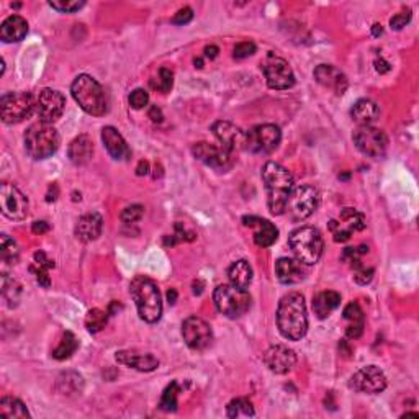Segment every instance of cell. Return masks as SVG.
<instances>
[{"label": "cell", "instance_id": "33", "mask_svg": "<svg viewBox=\"0 0 419 419\" xmlns=\"http://www.w3.org/2000/svg\"><path fill=\"white\" fill-rule=\"evenodd\" d=\"M0 415L10 419L30 418L27 406H25L18 398H13V397H4L2 400H0Z\"/></svg>", "mask_w": 419, "mask_h": 419}, {"label": "cell", "instance_id": "16", "mask_svg": "<svg viewBox=\"0 0 419 419\" xmlns=\"http://www.w3.org/2000/svg\"><path fill=\"white\" fill-rule=\"evenodd\" d=\"M0 203L2 213L15 221H22L28 217V198L12 183L4 182L0 186Z\"/></svg>", "mask_w": 419, "mask_h": 419}, {"label": "cell", "instance_id": "34", "mask_svg": "<svg viewBox=\"0 0 419 419\" xmlns=\"http://www.w3.org/2000/svg\"><path fill=\"white\" fill-rule=\"evenodd\" d=\"M77 347H79L77 337L74 336L72 333L66 331L63 334V339L61 342H59V346L53 351V357L58 359V361H66V359L71 357L72 354L77 351Z\"/></svg>", "mask_w": 419, "mask_h": 419}, {"label": "cell", "instance_id": "29", "mask_svg": "<svg viewBox=\"0 0 419 419\" xmlns=\"http://www.w3.org/2000/svg\"><path fill=\"white\" fill-rule=\"evenodd\" d=\"M351 117L354 122L361 127H370L375 120L380 117V108L375 102L368 101V98H361L354 103L351 110Z\"/></svg>", "mask_w": 419, "mask_h": 419}, {"label": "cell", "instance_id": "25", "mask_svg": "<svg viewBox=\"0 0 419 419\" xmlns=\"http://www.w3.org/2000/svg\"><path fill=\"white\" fill-rule=\"evenodd\" d=\"M102 226H103V219L101 214L87 213L79 218L74 231H76L77 239H81L84 243H91V241H96V239L101 236Z\"/></svg>", "mask_w": 419, "mask_h": 419}, {"label": "cell", "instance_id": "7", "mask_svg": "<svg viewBox=\"0 0 419 419\" xmlns=\"http://www.w3.org/2000/svg\"><path fill=\"white\" fill-rule=\"evenodd\" d=\"M213 300L219 313L233 319L241 318L251 308V295L244 288H239L233 283L217 287L213 293Z\"/></svg>", "mask_w": 419, "mask_h": 419}, {"label": "cell", "instance_id": "15", "mask_svg": "<svg viewBox=\"0 0 419 419\" xmlns=\"http://www.w3.org/2000/svg\"><path fill=\"white\" fill-rule=\"evenodd\" d=\"M183 341L193 351H205L213 341V331L207 321L198 316H191L182 323Z\"/></svg>", "mask_w": 419, "mask_h": 419}, {"label": "cell", "instance_id": "30", "mask_svg": "<svg viewBox=\"0 0 419 419\" xmlns=\"http://www.w3.org/2000/svg\"><path fill=\"white\" fill-rule=\"evenodd\" d=\"M339 305H341V295L333 290L321 292L313 298V310L319 319L328 318Z\"/></svg>", "mask_w": 419, "mask_h": 419}, {"label": "cell", "instance_id": "55", "mask_svg": "<svg viewBox=\"0 0 419 419\" xmlns=\"http://www.w3.org/2000/svg\"><path fill=\"white\" fill-rule=\"evenodd\" d=\"M382 33H383L382 25H378V23L373 25V27H372V34H373V37H380Z\"/></svg>", "mask_w": 419, "mask_h": 419}, {"label": "cell", "instance_id": "28", "mask_svg": "<svg viewBox=\"0 0 419 419\" xmlns=\"http://www.w3.org/2000/svg\"><path fill=\"white\" fill-rule=\"evenodd\" d=\"M69 159L76 166H86L94 156V143L87 134H81L76 139H72L67 148Z\"/></svg>", "mask_w": 419, "mask_h": 419}, {"label": "cell", "instance_id": "13", "mask_svg": "<svg viewBox=\"0 0 419 419\" xmlns=\"http://www.w3.org/2000/svg\"><path fill=\"white\" fill-rule=\"evenodd\" d=\"M354 143L359 151L370 157H380L385 154L388 146V138L383 129L375 127H359L354 131Z\"/></svg>", "mask_w": 419, "mask_h": 419}, {"label": "cell", "instance_id": "35", "mask_svg": "<svg viewBox=\"0 0 419 419\" xmlns=\"http://www.w3.org/2000/svg\"><path fill=\"white\" fill-rule=\"evenodd\" d=\"M20 257V249L18 244L13 241L8 234H2L0 236V259H2L4 264H17Z\"/></svg>", "mask_w": 419, "mask_h": 419}, {"label": "cell", "instance_id": "43", "mask_svg": "<svg viewBox=\"0 0 419 419\" xmlns=\"http://www.w3.org/2000/svg\"><path fill=\"white\" fill-rule=\"evenodd\" d=\"M143 214H144V208L141 205L127 207L122 212V221L127 224H134V223L141 221Z\"/></svg>", "mask_w": 419, "mask_h": 419}, {"label": "cell", "instance_id": "8", "mask_svg": "<svg viewBox=\"0 0 419 419\" xmlns=\"http://www.w3.org/2000/svg\"><path fill=\"white\" fill-rule=\"evenodd\" d=\"M319 205V193L311 186H300L293 188L288 198L285 212L290 214L293 221H303L316 212Z\"/></svg>", "mask_w": 419, "mask_h": 419}, {"label": "cell", "instance_id": "18", "mask_svg": "<svg viewBox=\"0 0 419 419\" xmlns=\"http://www.w3.org/2000/svg\"><path fill=\"white\" fill-rule=\"evenodd\" d=\"M212 131L221 144V148L226 149L228 153L233 154L246 146V131H243L236 124L229 122H217L212 127Z\"/></svg>", "mask_w": 419, "mask_h": 419}, {"label": "cell", "instance_id": "26", "mask_svg": "<svg viewBox=\"0 0 419 419\" xmlns=\"http://www.w3.org/2000/svg\"><path fill=\"white\" fill-rule=\"evenodd\" d=\"M277 278L285 285H293V283H300L305 278V271H303L302 264L297 259L282 257L276 264Z\"/></svg>", "mask_w": 419, "mask_h": 419}, {"label": "cell", "instance_id": "19", "mask_svg": "<svg viewBox=\"0 0 419 419\" xmlns=\"http://www.w3.org/2000/svg\"><path fill=\"white\" fill-rule=\"evenodd\" d=\"M193 156H195L198 161H202L207 166L213 169H219V171H224L231 166V153H228L226 149L221 146H214V144L210 143H197L195 146L192 148Z\"/></svg>", "mask_w": 419, "mask_h": 419}, {"label": "cell", "instance_id": "50", "mask_svg": "<svg viewBox=\"0 0 419 419\" xmlns=\"http://www.w3.org/2000/svg\"><path fill=\"white\" fill-rule=\"evenodd\" d=\"M32 231L34 234H39V236H41V234L49 231V224L46 221H34L32 226Z\"/></svg>", "mask_w": 419, "mask_h": 419}, {"label": "cell", "instance_id": "2", "mask_svg": "<svg viewBox=\"0 0 419 419\" xmlns=\"http://www.w3.org/2000/svg\"><path fill=\"white\" fill-rule=\"evenodd\" d=\"M262 181L267 192V207L272 214L285 212L287 202L292 195L293 176L292 172L278 162H267L262 169Z\"/></svg>", "mask_w": 419, "mask_h": 419}, {"label": "cell", "instance_id": "51", "mask_svg": "<svg viewBox=\"0 0 419 419\" xmlns=\"http://www.w3.org/2000/svg\"><path fill=\"white\" fill-rule=\"evenodd\" d=\"M375 69H377V72L385 74V72L390 71V64H388L383 58H380V59H377V61H375Z\"/></svg>", "mask_w": 419, "mask_h": 419}, {"label": "cell", "instance_id": "1", "mask_svg": "<svg viewBox=\"0 0 419 419\" xmlns=\"http://www.w3.org/2000/svg\"><path fill=\"white\" fill-rule=\"evenodd\" d=\"M278 331L285 339L300 341L308 331V313L302 293L292 292L278 303L277 311Z\"/></svg>", "mask_w": 419, "mask_h": 419}, {"label": "cell", "instance_id": "4", "mask_svg": "<svg viewBox=\"0 0 419 419\" xmlns=\"http://www.w3.org/2000/svg\"><path fill=\"white\" fill-rule=\"evenodd\" d=\"M71 94L79 107L92 117H102L107 113L108 102L103 87L87 74L76 77L71 86Z\"/></svg>", "mask_w": 419, "mask_h": 419}, {"label": "cell", "instance_id": "39", "mask_svg": "<svg viewBox=\"0 0 419 419\" xmlns=\"http://www.w3.org/2000/svg\"><path fill=\"white\" fill-rule=\"evenodd\" d=\"M149 84H151V87L154 89V91H157L161 94H167L174 86V74H172V71H169L167 67H162L161 71H159L157 76L153 77L151 81H149Z\"/></svg>", "mask_w": 419, "mask_h": 419}, {"label": "cell", "instance_id": "56", "mask_svg": "<svg viewBox=\"0 0 419 419\" xmlns=\"http://www.w3.org/2000/svg\"><path fill=\"white\" fill-rule=\"evenodd\" d=\"M167 300H169V303H171V305H174V303H176V300H177V292L176 290H169L167 292Z\"/></svg>", "mask_w": 419, "mask_h": 419}, {"label": "cell", "instance_id": "10", "mask_svg": "<svg viewBox=\"0 0 419 419\" xmlns=\"http://www.w3.org/2000/svg\"><path fill=\"white\" fill-rule=\"evenodd\" d=\"M282 141V131L276 124H259L246 131V146L244 149L256 154H267L276 151Z\"/></svg>", "mask_w": 419, "mask_h": 419}, {"label": "cell", "instance_id": "53", "mask_svg": "<svg viewBox=\"0 0 419 419\" xmlns=\"http://www.w3.org/2000/svg\"><path fill=\"white\" fill-rule=\"evenodd\" d=\"M149 172V162L148 161H141L138 164L136 167V174L138 176H146V174Z\"/></svg>", "mask_w": 419, "mask_h": 419}, {"label": "cell", "instance_id": "42", "mask_svg": "<svg viewBox=\"0 0 419 419\" xmlns=\"http://www.w3.org/2000/svg\"><path fill=\"white\" fill-rule=\"evenodd\" d=\"M352 267H354V281H356L359 285H367V283L373 278V269L366 267L361 261L352 262Z\"/></svg>", "mask_w": 419, "mask_h": 419}, {"label": "cell", "instance_id": "22", "mask_svg": "<svg viewBox=\"0 0 419 419\" xmlns=\"http://www.w3.org/2000/svg\"><path fill=\"white\" fill-rule=\"evenodd\" d=\"M314 79L323 87L331 89L333 92H336L337 96H342L347 91L346 74L339 71L337 67L331 66V64H321V66L314 69Z\"/></svg>", "mask_w": 419, "mask_h": 419}, {"label": "cell", "instance_id": "12", "mask_svg": "<svg viewBox=\"0 0 419 419\" xmlns=\"http://www.w3.org/2000/svg\"><path fill=\"white\" fill-rule=\"evenodd\" d=\"M264 74H266L267 86L276 91H287L295 86V74H293L290 64L283 58L269 54L267 61L264 63Z\"/></svg>", "mask_w": 419, "mask_h": 419}, {"label": "cell", "instance_id": "14", "mask_svg": "<svg viewBox=\"0 0 419 419\" xmlns=\"http://www.w3.org/2000/svg\"><path fill=\"white\" fill-rule=\"evenodd\" d=\"M37 113L43 123H54L56 120L61 118L66 108V98L61 92L54 91V89H43L39 91L37 101Z\"/></svg>", "mask_w": 419, "mask_h": 419}, {"label": "cell", "instance_id": "5", "mask_svg": "<svg viewBox=\"0 0 419 419\" xmlns=\"http://www.w3.org/2000/svg\"><path fill=\"white\" fill-rule=\"evenodd\" d=\"M288 244H290V249L297 261L305 264V266H313L323 256V236L319 229L313 226L295 229L288 238Z\"/></svg>", "mask_w": 419, "mask_h": 419}, {"label": "cell", "instance_id": "9", "mask_svg": "<svg viewBox=\"0 0 419 419\" xmlns=\"http://www.w3.org/2000/svg\"><path fill=\"white\" fill-rule=\"evenodd\" d=\"M37 107L33 97L25 92H12L5 94L0 98V113H2V122L7 124L20 123L25 118L32 115L33 108Z\"/></svg>", "mask_w": 419, "mask_h": 419}, {"label": "cell", "instance_id": "20", "mask_svg": "<svg viewBox=\"0 0 419 419\" xmlns=\"http://www.w3.org/2000/svg\"><path fill=\"white\" fill-rule=\"evenodd\" d=\"M264 363L277 375H285L295 367L297 354L285 346H272L264 354Z\"/></svg>", "mask_w": 419, "mask_h": 419}, {"label": "cell", "instance_id": "45", "mask_svg": "<svg viewBox=\"0 0 419 419\" xmlns=\"http://www.w3.org/2000/svg\"><path fill=\"white\" fill-rule=\"evenodd\" d=\"M254 53H256V44L251 41H243L234 46L233 56L236 59H246L249 56H252Z\"/></svg>", "mask_w": 419, "mask_h": 419}, {"label": "cell", "instance_id": "23", "mask_svg": "<svg viewBox=\"0 0 419 419\" xmlns=\"http://www.w3.org/2000/svg\"><path fill=\"white\" fill-rule=\"evenodd\" d=\"M102 141L105 149L115 161H127L131 156V151H129L124 138L113 127H105L102 129Z\"/></svg>", "mask_w": 419, "mask_h": 419}, {"label": "cell", "instance_id": "48", "mask_svg": "<svg viewBox=\"0 0 419 419\" xmlns=\"http://www.w3.org/2000/svg\"><path fill=\"white\" fill-rule=\"evenodd\" d=\"M32 271L34 272V276H37V281L39 285L44 288H48L49 285H51V281H49V276H48V269L37 266V269L32 267Z\"/></svg>", "mask_w": 419, "mask_h": 419}, {"label": "cell", "instance_id": "52", "mask_svg": "<svg viewBox=\"0 0 419 419\" xmlns=\"http://www.w3.org/2000/svg\"><path fill=\"white\" fill-rule=\"evenodd\" d=\"M149 118L153 120V122H162V112L159 110L157 107H151V110H149Z\"/></svg>", "mask_w": 419, "mask_h": 419}, {"label": "cell", "instance_id": "37", "mask_svg": "<svg viewBox=\"0 0 419 419\" xmlns=\"http://www.w3.org/2000/svg\"><path fill=\"white\" fill-rule=\"evenodd\" d=\"M229 418H252L256 415L252 403L247 398H236L226 408Z\"/></svg>", "mask_w": 419, "mask_h": 419}, {"label": "cell", "instance_id": "21", "mask_svg": "<svg viewBox=\"0 0 419 419\" xmlns=\"http://www.w3.org/2000/svg\"><path fill=\"white\" fill-rule=\"evenodd\" d=\"M243 223L244 226L254 229V243H256L259 247H269L277 241L278 229L273 226L269 219L259 217H244Z\"/></svg>", "mask_w": 419, "mask_h": 419}, {"label": "cell", "instance_id": "27", "mask_svg": "<svg viewBox=\"0 0 419 419\" xmlns=\"http://www.w3.org/2000/svg\"><path fill=\"white\" fill-rule=\"evenodd\" d=\"M28 33V23L27 20L20 15H12L7 20H4L2 27H0V38L4 43H18L27 37Z\"/></svg>", "mask_w": 419, "mask_h": 419}, {"label": "cell", "instance_id": "41", "mask_svg": "<svg viewBox=\"0 0 419 419\" xmlns=\"http://www.w3.org/2000/svg\"><path fill=\"white\" fill-rule=\"evenodd\" d=\"M84 5H86L84 0H51L49 2V7H53L61 13H74L81 10Z\"/></svg>", "mask_w": 419, "mask_h": 419}, {"label": "cell", "instance_id": "38", "mask_svg": "<svg viewBox=\"0 0 419 419\" xmlns=\"http://www.w3.org/2000/svg\"><path fill=\"white\" fill-rule=\"evenodd\" d=\"M179 393H181V388H179V383L177 382H172L171 385H167L166 390H164L162 397H161V403H159V408H161L162 411H167V413H172L177 410L179 406Z\"/></svg>", "mask_w": 419, "mask_h": 419}, {"label": "cell", "instance_id": "6", "mask_svg": "<svg viewBox=\"0 0 419 419\" xmlns=\"http://www.w3.org/2000/svg\"><path fill=\"white\" fill-rule=\"evenodd\" d=\"M61 138L49 123H34L25 133V148L30 157L48 159L58 151Z\"/></svg>", "mask_w": 419, "mask_h": 419}, {"label": "cell", "instance_id": "40", "mask_svg": "<svg viewBox=\"0 0 419 419\" xmlns=\"http://www.w3.org/2000/svg\"><path fill=\"white\" fill-rule=\"evenodd\" d=\"M107 319H108V313H105L102 310H91L86 316V326L91 333H98L107 326Z\"/></svg>", "mask_w": 419, "mask_h": 419}, {"label": "cell", "instance_id": "32", "mask_svg": "<svg viewBox=\"0 0 419 419\" xmlns=\"http://www.w3.org/2000/svg\"><path fill=\"white\" fill-rule=\"evenodd\" d=\"M344 318L349 321V326L346 329L347 337H361L363 333V311L362 308L359 307V303H349V305L344 308Z\"/></svg>", "mask_w": 419, "mask_h": 419}, {"label": "cell", "instance_id": "54", "mask_svg": "<svg viewBox=\"0 0 419 419\" xmlns=\"http://www.w3.org/2000/svg\"><path fill=\"white\" fill-rule=\"evenodd\" d=\"M218 53H219L218 46H213V44H212V46H207V48H205V56L210 58V59H214V58H217V56H218Z\"/></svg>", "mask_w": 419, "mask_h": 419}, {"label": "cell", "instance_id": "24", "mask_svg": "<svg viewBox=\"0 0 419 419\" xmlns=\"http://www.w3.org/2000/svg\"><path fill=\"white\" fill-rule=\"evenodd\" d=\"M117 359L118 363L122 366H127L129 368H134V370L139 372H153L159 367V361L151 354H139L134 351H120L117 352Z\"/></svg>", "mask_w": 419, "mask_h": 419}, {"label": "cell", "instance_id": "49", "mask_svg": "<svg viewBox=\"0 0 419 419\" xmlns=\"http://www.w3.org/2000/svg\"><path fill=\"white\" fill-rule=\"evenodd\" d=\"M34 264H37L38 267H44V269H51L54 267V261L46 257V254L44 252H37L34 254Z\"/></svg>", "mask_w": 419, "mask_h": 419}, {"label": "cell", "instance_id": "11", "mask_svg": "<svg viewBox=\"0 0 419 419\" xmlns=\"http://www.w3.org/2000/svg\"><path fill=\"white\" fill-rule=\"evenodd\" d=\"M363 228H366V218L354 208H344L337 218L329 221V231L336 243L349 241L354 233L362 231Z\"/></svg>", "mask_w": 419, "mask_h": 419}, {"label": "cell", "instance_id": "31", "mask_svg": "<svg viewBox=\"0 0 419 419\" xmlns=\"http://www.w3.org/2000/svg\"><path fill=\"white\" fill-rule=\"evenodd\" d=\"M228 278L233 285L246 290L252 282V267L249 266V262L244 261V259L233 262L228 269Z\"/></svg>", "mask_w": 419, "mask_h": 419}, {"label": "cell", "instance_id": "3", "mask_svg": "<svg viewBox=\"0 0 419 419\" xmlns=\"http://www.w3.org/2000/svg\"><path fill=\"white\" fill-rule=\"evenodd\" d=\"M129 292H131V297L138 308V314L143 321L153 324L161 319L162 300L154 281L144 276L134 277L131 285H129Z\"/></svg>", "mask_w": 419, "mask_h": 419}, {"label": "cell", "instance_id": "17", "mask_svg": "<svg viewBox=\"0 0 419 419\" xmlns=\"http://www.w3.org/2000/svg\"><path fill=\"white\" fill-rule=\"evenodd\" d=\"M351 387L356 392L377 395L387 388V377L380 368L375 366H367L356 372L351 378Z\"/></svg>", "mask_w": 419, "mask_h": 419}, {"label": "cell", "instance_id": "46", "mask_svg": "<svg viewBox=\"0 0 419 419\" xmlns=\"http://www.w3.org/2000/svg\"><path fill=\"white\" fill-rule=\"evenodd\" d=\"M410 20H411V10L410 8H406V10H403V12H400V13H397L395 17H392L390 18V27H392V30H401V28H405L408 23H410Z\"/></svg>", "mask_w": 419, "mask_h": 419}, {"label": "cell", "instance_id": "44", "mask_svg": "<svg viewBox=\"0 0 419 419\" xmlns=\"http://www.w3.org/2000/svg\"><path fill=\"white\" fill-rule=\"evenodd\" d=\"M148 102H149V96L144 89H136V91H133L131 96H129V105L136 110H141L146 107Z\"/></svg>", "mask_w": 419, "mask_h": 419}, {"label": "cell", "instance_id": "47", "mask_svg": "<svg viewBox=\"0 0 419 419\" xmlns=\"http://www.w3.org/2000/svg\"><path fill=\"white\" fill-rule=\"evenodd\" d=\"M193 18V10L191 7H183L179 10V12L172 17V23L174 25H187L188 22H192Z\"/></svg>", "mask_w": 419, "mask_h": 419}, {"label": "cell", "instance_id": "36", "mask_svg": "<svg viewBox=\"0 0 419 419\" xmlns=\"http://www.w3.org/2000/svg\"><path fill=\"white\" fill-rule=\"evenodd\" d=\"M2 295L10 308L18 305L20 295H22V287H20V283L13 281V278H8L5 273L2 276Z\"/></svg>", "mask_w": 419, "mask_h": 419}]
</instances>
